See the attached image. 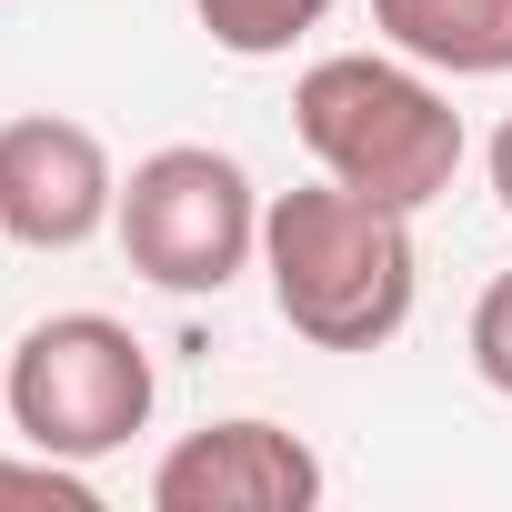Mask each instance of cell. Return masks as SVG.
Wrapping results in <instances>:
<instances>
[{"label": "cell", "instance_id": "cell-1", "mask_svg": "<svg viewBox=\"0 0 512 512\" xmlns=\"http://www.w3.org/2000/svg\"><path fill=\"white\" fill-rule=\"evenodd\" d=\"M262 272H272V312L322 342V352H382L412 322V211L342 191L332 171L312 191L262 201Z\"/></svg>", "mask_w": 512, "mask_h": 512}, {"label": "cell", "instance_id": "cell-2", "mask_svg": "<svg viewBox=\"0 0 512 512\" xmlns=\"http://www.w3.org/2000/svg\"><path fill=\"white\" fill-rule=\"evenodd\" d=\"M292 131L342 191L392 201V211L442 201L462 171V111L422 81V61H382V51L312 61L292 91Z\"/></svg>", "mask_w": 512, "mask_h": 512}, {"label": "cell", "instance_id": "cell-3", "mask_svg": "<svg viewBox=\"0 0 512 512\" xmlns=\"http://www.w3.org/2000/svg\"><path fill=\"white\" fill-rule=\"evenodd\" d=\"M0 402H11V422H21L31 452L101 462V452H121L151 422V352L111 312H51V322L21 332Z\"/></svg>", "mask_w": 512, "mask_h": 512}, {"label": "cell", "instance_id": "cell-4", "mask_svg": "<svg viewBox=\"0 0 512 512\" xmlns=\"http://www.w3.org/2000/svg\"><path fill=\"white\" fill-rule=\"evenodd\" d=\"M121 251L161 292H221L251 251H262V191L251 171L211 141H171L121 181Z\"/></svg>", "mask_w": 512, "mask_h": 512}, {"label": "cell", "instance_id": "cell-5", "mask_svg": "<svg viewBox=\"0 0 512 512\" xmlns=\"http://www.w3.org/2000/svg\"><path fill=\"white\" fill-rule=\"evenodd\" d=\"M111 211H121V181H111V151L91 121H61V111L0 121V231L11 241L81 251Z\"/></svg>", "mask_w": 512, "mask_h": 512}, {"label": "cell", "instance_id": "cell-6", "mask_svg": "<svg viewBox=\"0 0 512 512\" xmlns=\"http://www.w3.org/2000/svg\"><path fill=\"white\" fill-rule=\"evenodd\" d=\"M151 502L161 512H312L322 502V462L302 432L282 422H201L161 452L151 472Z\"/></svg>", "mask_w": 512, "mask_h": 512}, {"label": "cell", "instance_id": "cell-7", "mask_svg": "<svg viewBox=\"0 0 512 512\" xmlns=\"http://www.w3.org/2000/svg\"><path fill=\"white\" fill-rule=\"evenodd\" d=\"M372 31L452 81H502L512 71V0H372Z\"/></svg>", "mask_w": 512, "mask_h": 512}, {"label": "cell", "instance_id": "cell-8", "mask_svg": "<svg viewBox=\"0 0 512 512\" xmlns=\"http://www.w3.org/2000/svg\"><path fill=\"white\" fill-rule=\"evenodd\" d=\"M191 11H201V31H211L231 61H272V51H292L302 31L332 21V0H191Z\"/></svg>", "mask_w": 512, "mask_h": 512}, {"label": "cell", "instance_id": "cell-9", "mask_svg": "<svg viewBox=\"0 0 512 512\" xmlns=\"http://www.w3.org/2000/svg\"><path fill=\"white\" fill-rule=\"evenodd\" d=\"M0 502H41V512H101V492L81 482V462L31 452V462H0Z\"/></svg>", "mask_w": 512, "mask_h": 512}, {"label": "cell", "instance_id": "cell-10", "mask_svg": "<svg viewBox=\"0 0 512 512\" xmlns=\"http://www.w3.org/2000/svg\"><path fill=\"white\" fill-rule=\"evenodd\" d=\"M472 372H482V382L512 402V272H502V282L472 302Z\"/></svg>", "mask_w": 512, "mask_h": 512}, {"label": "cell", "instance_id": "cell-11", "mask_svg": "<svg viewBox=\"0 0 512 512\" xmlns=\"http://www.w3.org/2000/svg\"><path fill=\"white\" fill-rule=\"evenodd\" d=\"M492 191H502V211H512V121L492 131Z\"/></svg>", "mask_w": 512, "mask_h": 512}]
</instances>
